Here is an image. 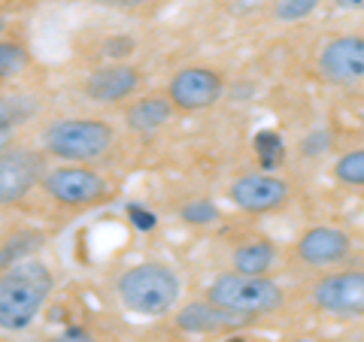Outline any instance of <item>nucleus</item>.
<instances>
[{
	"label": "nucleus",
	"instance_id": "obj_1",
	"mask_svg": "<svg viewBox=\"0 0 364 342\" xmlns=\"http://www.w3.org/2000/svg\"><path fill=\"white\" fill-rule=\"evenodd\" d=\"M52 288H55L52 270L37 258L6 267L4 276H0V327L6 333L31 327L43 312Z\"/></svg>",
	"mask_w": 364,
	"mask_h": 342
},
{
	"label": "nucleus",
	"instance_id": "obj_2",
	"mask_svg": "<svg viewBox=\"0 0 364 342\" xmlns=\"http://www.w3.org/2000/svg\"><path fill=\"white\" fill-rule=\"evenodd\" d=\"M116 294L128 312L158 318L167 315L179 303L182 282L167 264L146 260V264H136L122 272L116 282Z\"/></svg>",
	"mask_w": 364,
	"mask_h": 342
},
{
	"label": "nucleus",
	"instance_id": "obj_3",
	"mask_svg": "<svg viewBox=\"0 0 364 342\" xmlns=\"http://www.w3.org/2000/svg\"><path fill=\"white\" fill-rule=\"evenodd\" d=\"M116 143V133L100 118H58L43 131V152L61 164H95Z\"/></svg>",
	"mask_w": 364,
	"mask_h": 342
},
{
	"label": "nucleus",
	"instance_id": "obj_4",
	"mask_svg": "<svg viewBox=\"0 0 364 342\" xmlns=\"http://www.w3.org/2000/svg\"><path fill=\"white\" fill-rule=\"evenodd\" d=\"M207 300L215 306H225L231 312H240L249 318L270 315L282 309L286 303V291L267 276H246V272H222L215 276L207 288Z\"/></svg>",
	"mask_w": 364,
	"mask_h": 342
},
{
	"label": "nucleus",
	"instance_id": "obj_5",
	"mask_svg": "<svg viewBox=\"0 0 364 342\" xmlns=\"http://www.w3.org/2000/svg\"><path fill=\"white\" fill-rule=\"evenodd\" d=\"M43 191L67 209H85L107 197V179L88 164H58L43 179Z\"/></svg>",
	"mask_w": 364,
	"mask_h": 342
},
{
	"label": "nucleus",
	"instance_id": "obj_6",
	"mask_svg": "<svg viewBox=\"0 0 364 342\" xmlns=\"http://www.w3.org/2000/svg\"><path fill=\"white\" fill-rule=\"evenodd\" d=\"M313 303L316 309L328 315H340V318L364 315V270L322 276L313 285Z\"/></svg>",
	"mask_w": 364,
	"mask_h": 342
},
{
	"label": "nucleus",
	"instance_id": "obj_7",
	"mask_svg": "<svg viewBox=\"0 0 364 342\" xmlns=\"http://www.w3.org/2000/svg\"><path fill=\"white\" fill-rule=\"evenodd\" d=\"M318 73L334 85H361L364 82V37L343 33L322 45L318 52Z\"/></svg>",
	"mask_w": 364,
	"mask_h": 342
},
{
	"label": "nucleus",
	"instance_id": "obj_8",
	"mask_svg": "<svg viewBox=\"0 0 364 342\" xmlns=\"http://www.w3.org/2000/svg\"><path fill=\"white\" fill-rule=\"evenodd\" d=\"M222 91H225V82L215 70H210V67H186V70H179L170 79L167 97L182 112H200L219 104Z\"/></svg>",
	"mask_w": 364,
	"mask_h": 342
},
{
	"label": "nucleus",
	"instance_id": "obj_9",
	"mask_svg": "<svg viewBox=\"0 0 364 342\" xmlns=\"http://www.w3.org/2000/svg\"><path fill=\"white\" fill-rule=\"evenodd\" d=\"M228 194H231V203L237 209L261 215V212H273V209L286 206L291 188L277 173H246L231 182Z\"/></svg>",
	"mask_w": 364,
	"mask_h": 342
},
{
	"label": "nucleus",
	"instance_id": "obj_10",
	"mask_svg": "<svg viewBox=\"0 0 364 342\" xmlns=\"http://www.w3.org/2000/svg\"><path fill=\"white\" fill-rule=\"evenodd\" d=\"M43 155L33 149H13L0 158V203H18L25 194L46 179Z\"/></svg>",
	"mask_w": 364,
	"mask_h": 342
},
{
	"label": "nucleus",
	"instance_id": "obj_11",
	"mask_svg": "<svg viewBox=\"0 0 364 342\" xmlns=\"http://www.w3.org/2000/svg\"><path fill=\"white\" fill-rule=\"evenodd\" d=\"M143 76L136 67L131 64H119V61H109L104 67H97V70H91L88 79L82 82V94L91 100V104H122L124 97L136 94V88H140Z\"/></svg>",
	"mask_w": 364,
	"mask_h": 342
},
{
	"label": "nucleus",
	"instance_id": "obj_12",
	"mask_svg": "<svg viewBox=\"0 0 364 342\" xmlns=\"http://www.w3.org/2000/svg\"><path fill=\"white\" fill-rule=\"evenodd\" d=\"M252 321L255 318L231 312V309L215 306L210 300H195V303L182 306L179 315H176V327L186 330V333H231V330H240Z\"/></svg>",
	"mask_w": 364,
	"mask_h": 342
},
{
	"label": "nucleus",
	"instance_id": "obj_13",
	"mask_svg": "<svg viewBox=\"0 0 364 342\" xmlns=\"http://www.w3.org/2000/svg\"><path fill=\"white\" fill-rule=\"evenodd\" d=\"M349 248H352V239L340 227H310L298 239L294 252L310 267H331L349 255Z\"/></svg>",
	"mask_w": 364,
	"mask_h": 342
},
{
	"label": "nucleus",
	"instance_id": "obj_14",
	"mask_svg": "<svg viewBox=\"0 0 364 342\" xmlns=\"http://www.w3.org/2000/svg\"><path fill=\"white\" fill-rule=\"evenodd\" d=\"M173 100L170 97H158V94H149V97H140L124 109V124L136 133H152L158 128H164L173 116Z\"/></svg>",
	"mask_w": 364,
	"mask_h": 342
},
{
	"label": "nucleus",
	"instance_id": "obj_15",
	"mask_svg": "<svg viewBox=\"0 0 364 342\" xmlns=\"http://www.w3.org/2000/svg\"><path fill=\"white\" fill-rule=\"evenodd\" d=\"M273 264H277V248L270 243H246L234 252V270L246 276H267Z\"/></svg>",
	"mask_w": 364,
	"mask_h": 342
},
{
	"label": "nucleus",
	"instance_id": "obj_16",
	"mask_svg": "<svg viewBox=\"0 0 364 342\" xmlns=\"http://www.w3.org/2000/svg\"><path fill=\"white\" fill-rule=\"evenodd\" d=\"M43 248V233H37V231H18V233H13L4 243V252H0V264H4V270L6 267H13V264H18V260H28V258H33Z\"/></svg>",
	"mask_w": 364,
	"mask_h": 342
},
{
	"label": "nucleus",
	"instance_id": "obj_17",
	"mask_svg": "<svg viewBox=\"0 0 364 342\" xmlns=\"http://www.w3.org/2000/svg\"><path fill=\"white\" fill-rule=\"evenodd\" d=\"M31 67V55L21 43H13V40H4L0 43V76L6 79H16L21 76Z\"/></svg>",
	"mask_w": 364,
	"mask_h": 342
},
{
	"label": "nucleus",
	"instance_id": "obj_18",
	"mask_svg": "<svg viewBox=\"0 0 364 342\" xmlns=\"http://www.w3.org/2000/svg\"><path fill=\"white\" fill-rule=\"evenodd\" d=\"M252 145H255L261 170H277L279 161H282V155H286V145H282V136L277 131H261L252 140Z\"/></svg>",
	"mask_w": 364,
	"mask_h": 342
},
{
	"label": "nucleus",
	"instance_id": "obj_19",
	"mask_svg": "<svg viewBox=\"0 0 364 342\" xmlns=\"http://www.w3.org/2000/svg\"><path fill=\"white\" fill-rule=\"evenodd\" d=\"M334 176L352 188H364V149L346 152L343 158H337L334 164Z\"/></svg>",
	"mask_w": 364,
	"mask_h": 342
},
{
	"label": "nucleus",
	"instance_id": "obj_20",
	"mask_svg": "<svg viewBox=\"0 0 364 342\" xmlns=\"http://www.w3.org/2000/svg\"><path fill=\"white\" fill-rule=\"evenodd\" d=\"M318 4H322V0H277L273 16L279 21H301V18L310 16Z\"/></svg>",
	"mask_w": 364,
	"mask_h": 342
},
{
	"label": "nucleus",
	"instance_id": "obj_21",
	"mask_svg": "<svg viewBox=\"0 0 364 342\" xmlns=\"http://www.w3.org/2000/svg\"><path fill=\"white\" fill-rule=\"evenodd\" d=\"M331 143H334L331 131L318 128V131L306 133L304 140H301V155H306V158H318V155H325L328 149H331Z\"/></svg>",
	"mask_w": 364,
	"mask_h": 342
},
{
	"label": "nucleus",
	"instance_id": "obj_22",
	"mask_svg": "<svg viewBox=\"0 0 364 342\" xmlns=\"http://www.w3.org/2000/svg\"><path fill=\"white\" fill-rule=\"evenodd\" d=\"M182 219L188 224H213L219 219V209L207 200H195V203H188V206H182Z\"/></svg>",
	"mask_w": 364,
	"mask_h": 342
},
{
	"label": "nucleus",
	"instance_id": "obj_23",
	"mask_svg": "<svg viewBox=\"0 0 364 342\" xmlns=\"http://www.w3.org/2000/svg\"><path fill=\"white\" fill-rule=\"evenodd\" d=\"M134 49H136V40L119 33V37L104 40V49H100V52H104V58H109V61H122V58H128Z\"/></svg>",
	"mask_w": 364,
	"mask_h": 342
},
{
	"label": "nucleus",
	"instance_id": "obj_24",
	"mask_svg": "<svg viewBox=\"0 0 364 342\" xmlns=\"http://www.w3.org/2000/svg\"><path fill=\"white\" fill-rule=\"evenodd\" d=\"M49 342H97V339L85 327H67V330H61L58 336H52Z\"/></svg>",
	"mask_w": 364,
	"mask_h": 342
},
{
	"label": "nucleus",
	"instance_id": "obj_25",
	"mask_svg": "<svg viewBox=\"0 0 364 342\" xmlns=\"http://www.w3.org/2000/svg\"><path fill=\"white\" fill-rule=\"evenodd\" d=\"M128 212H131V219H134V224L140 227V231H149V227H155V215L152 212H146L140 206H131Z\"/></svg>",
	"mask_w": 364,
	"mask_h": 342
},
{
	"label": "nucleus",
	"instance_id": "obj_26",
	"mask_svg": "<svg viewBox=\"0 0 364 342\" xmlns=\"http://www.w3.org/2000/svg\"><path fill=\"white\" fill-rule=\"evenodd\" d=\"M91 4L109 6V9H136V6H143L146 0H91Z\"/></svg>",
	"mask_w": 364,
	"mask_h": 342
},
{
	"label": "nucleus",
	"instance_id": "obj_27",
	"mask_svg": "<svg viewBox=\"0 0 364 342\" xmlns=\"http://www.w3.org/2000/svg\"><path fill=\"white\" fill-rule=\"evenodd\" d=\"M334 6L343 13H358V9H364V0H334Z\"/></svg>",
	"mask_w": 364,
	"mask_h": 342
},
{
	"label": "nucleus",
	"instance_id": "obj_28",
	"mask_svg": "<svg viewBox=\"0 0 364 342\" xmlns=\"http://www.w3.org/2000/svg\"><path fill=\"white\" fill-rule=\"evenodd\" d=\"M289 342H316L313 336H294V339H289Z\"/></svg>",
	"mask_w": 364,
	"mask_h": 342
},
{
	"label": "nucleus",
	"instance_id": "obj_29",
	"mask_svg": "<svg viewBox=\"0 0 364 342\" xmlns=\"http://www.w3.org/2000/svg\"><path fill=\"white\" fill-rule=\"evenodd\" d=\"M225 342H249V339H243V336H228Z\"/></svg>",
	"mask_w": 364,
	"mask_h": 342
}]
</instances>
